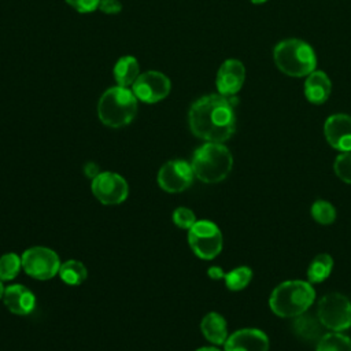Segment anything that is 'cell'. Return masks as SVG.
I'll return each instance as SVG.
<instances>
[{
	"instance_id": "obj_14",
	"label": "cell",
	"mask_w": 351,
	"mask_h": 351,
	"mask_svg": "<svg viewBox=\"0 0 351 351\" xmlns=\"http://www.w3.org/2000/svg\"><path fill=\"white\" fill-rule=\"evenodd\" d=\"M269 339L265 332L254 328L236 330L228 336L225 351H267Z\"/></svg>"
},
{
	"instance_id": "obj_24",
	"label": "cell",
	"mask_w": 351,
	"mask_h": 351,
	"mask_svg": "<svg viewBox=\"0 0 351 351\" xmlns=\"http://www.w3.org/2000/svg\"><path fill=\"white\" fill-rule=\"evenodd\" d=\"M22 269V256L15 252H7L0 256V280H14Z\"/></svg>"
},
{
	"instance_id": "obj_16",
	"label": "cell",
	"mask_w": 351,
	"mask_h": 351,
	"mask_svg": "<svg viewBox=\"0 0 351 351\" xmlns=\"http://www.w3.org/2000/svg\"><path fill=\"white\" fill-rule=\"evenodd\" d=\"M332 90V82L326 73L314 70L306 75L304 96L313 104H322L329 99Z\"/></svg>"
},
{
	"instance_id": "obj_34",
	"label": "cell",
	"mask_w": 351,
	"mask_h": 351,
	"mask_svg": "<svg viewBox=\"0 0 351 351\" xmlns=\"http://www.w3.org/2000/svg\"><path fill=\"white\" fill-rule=\"evenodd\" d=\"M251 3H254V4H262V3H265L266 0H250Z\"/></svg>"
},
{
	"instance_id": "obj_20",
	"label": "cell",
	"mask_w": 351,
	"mask_h": 351,
	"mask_svg": "<svg viewBox=\"0 0 351 351\" xmlns=\"http://www.w3.org/2000/svg\"><path fill=\"white\" fill-rule=\"evenodd\" d=\"M58 276L64 284L74 287V285H81L86 280L88 270L82 262L77 259H69L60 263Z\"/></svg>"
},
{
	"instance_id": "obj_10",
	"label": "cell",
	"mask_w": 351,
	"mask_h": 351,
	"mask_svg": "<svg viewBox=\"0 0 351 351\" xmlns=\"http://www.w3.org/2000/svg\"><path fill=\"white\" fill-rule=\"evenodd\" d=\"M195 174L191 163L182 159L166 162L158 171V185L167 193H180L193 182Z\"/></svg>"
},
{
	"instance_id": "obj_4",
	"label": "cell",
	"mask_w": 351,
	"mask_h": 351,
	"mask_svg": "<svg viewBox=\"0 0 351 351\" xmlns=\"http://www.w3.org/2000/svg\"><path fill=\"white\" fill-rule=\"evenodd\" d=\"M273 59L276 66L289 77H306L317 66L313 47L299 38L280 41L273 49Z\"/></svg>"
},
{
	"instance_id": "obj_32",
	"label": "cell",
	"mask_w": 351,
	"mask_h": 351,
	"mask_svg": "<svg viewBox=\"0 0 351 351\" xmlns=\"http://www.w3.org/2000/svg\"><path fill=\"white\" fill-rule=\"evenodd\" d=\"M196 351H221V350H218L217 347H202V348H197Z\"/></svg>"
},
{
	"instance_id": "obj_21",
	"label": "cell",
	"mask_w": 351,
	"mask_h": 351,
	"mask_svg": "<svg viewBox=\"0 0 351 351\" xmlns=\"http://www.w3.org/2000/svg\"><path fill=\"white\" fill-rule=\"evenodd\" d=\"M332 267H333V259L330 255L328 254L317 255L311 261L307 269V277L310 282H322L324 280H326L332 271Z\"/></svg>"
},
{
	"instance_id": "obj_30",
	"label": "cell",
	"mask_w": 351,
	"mask_h": 351,
	"mask_svg": "<svg viewBox=\"0 0 351 351\" xmlns=\"http://www.w3.org/2000/svg\"><path fill=\"white\" fill-rule=\"evenodd\" d=\"M84 173H85L86 177H89L90 180H93V178L97 177L101 171H100V169H99V166H97L96 163L89 162V163H86V165L84 166Z\"/></svg>"
},
{
	"instance_id": "obj_33",
	"label": "cell",
	"mask_w": 351,
	"mask_h": 351,
	"mask_svg": "<svg viewBox=\"0 0 351 351\" xmlns=\"http://www.w3.org/2000/svg\"><path fill=\"white\" fill-rule=\"evenodd\" d=\"M4 289H5V288H4V285H3V281L0 280V300L3 299V295H4Z\"/></svg>"
},
{
	"instance_id": "obj_29",
	"label": "cell",
	"mask_w": 351,
	"mask_h": 351,
	"mask_svg": "<svg viewBox=\"0 0 351 351\" xmlns=\"http://www.w3.org/2000/svg\"><path fill=\"white\" fill-rule=\"evenodd\" d=\"M99 10L104 14H118L122 10V4L118 0H100Z\"/></svg>"
},
{
	"instance_id": "obj_19",
	"label": "cell",
	"mask_w": 351,
	"mask_h": 351,
	"mask_svg": "<svg viewBox=\"0 0 351 351\" xmlns=\"http://www.w3.org/2000/svg\"><path fill=\"white\" fill-rule=\"evenodd\" d=\"M138 75V62L133 56H122L114 66V78L119 86L133 85Z\"/></svg>"
},
{
	"instance_id": "obj_25",
	"label": "cell",
	"mask_w": 351,
	"mask_h": 351,
	"mask_svg": "<svg viewBox=\"0 0 351 351\" xmlns=\"http://www.w3.org/2000/svg\"><path fill=\"white\" fill-rule=\"evenodd\" d=\"M313 218L321 225H330L336 218L335 207L326 200H317L311 206Z\"/></svg>"
},
{
	"instance_id": "obj_13",
	"label": "cell",
	"mask_w": 351,
	"mask_h": 351,
	"mask_svg": "<svg viewBox=\"0 0 351 351\" xmlns=\"http://www.w3.org/2000/svg\"><path fill=\"white\" fill-rule=\"evenodd\" d=\"M326 141L337 151L351 152V115L333 114L324 125Z\"/></svg>"
},
{
	"instance_id": "obj_11",
	"label": "cell",
	"mask_w": 351,
	"mask_h": 351,
	"mask_svg": "<svg viewBox=\"0 0 351 351\" xmlns=\"http://www.w3.org/2000/svg\"><path fill=\"white\" fill-rule=\"evenodd\" d=\"M170 80L159 71L143 73L132 85L134 96L144 103H158L163 100L170 93Z\"/></svg>"
},
{
	"instance_id": "obj_3",
	"label": "cell",
	"mask_w": 351,
	"mask_h": 351,
	"mask_svg": "<svg viewBox=\"0 0 351 351\" xmlns=\"http://www.w3.org/2000/svg\"><path fill=\"white\" fill-rule=\"evenodd\" d=\"M315 291L307 281L291 280L281 282L276 287L270 295L271 311L284 318L296 317L304 313L314 302Z\"/></svg>"
},
{
	"instance_id": "obj_31",
	"label": "cell",
	"mask_w": 351,
	"mask_h": 351,
	"mask_svg": "<svg viewBox=\"0 0 351 351\" xmlns=\"http://www.w3.org/2000/svg\"><path fill=\"white\" fill-rule=\"evenodd\" d=\"M207 274H208V277L213 278V280H221V278L225 277V273H223V270H222L219 266H211V267L208 269Z\"/></svg>"
},
{
	"instance_id": "obj_23",
	"label": "cell",
	"mask_w": 351,
	"mask_h": 351,
	"mask_svg": "<svg viewBox=\"0 0 351 351\" xmlns=\"http://www.w3.org/2000/svg\"><path fill=\"white\" fill-rule=\"evenodd\" d=\"M252 278V270L247 266H239L225 273V285L230 291H241L245 288Z\"/></svg>"
},
{
	"instance_id": "obj_26",
	"label": "cell",
	"mask_w": 351,
	"mask_h": 351,
	"mask_svg": "<svg viewBox=\"0 0 351 351\" xmlns=\"http://www.w3.org/2000/svg\"><path fill=\"white\" fill-rule=\"evenodd\" d=\"M335 173L341 181L351 184V152H343L336 158Z\"/></svg>"
},
{
	"instance_id": "obj_2",
	"label": "cell",
	"mask_w": 351,
	"mask_h": 351,
	"mask_svg": "<svg viewBox=\"0 0 351 351\" xmlns=\"http://www.w3.org/2000/svg\"><path fill=\"white\" fill-rule=\"evenodd\" d=\"M191 166L197 180L206 184H217L230 173L233 158L222 143H206L193 152Z\"/></svg>"
},
{
	"instance_id": "obj_27",
	"label": "cell",
	"mask_w": 351,
	"mask_h": 351,
	"mask_svg": "<svg viewBox=\"0 0 351 351\" xmlns=\"http://www.w3.org/2000/svg\"><path fill=\"white\" fill-rule=\"evenodd\" d=\"M173 222L176 223L177 228L189 230L192 228V225L196 222V217H195V213L191 208L178 207L173 213Z\"/></svg>"
},
{
	"instance_id": "obj_7",
	"label": "cell",
	"mask_w": 351,
	"mask_h": 351,
	"mask_svg": "<svg viewBox=\"0 0 351 351\" xmlns=\"http://www.w3.org/2000/svg\"><path fill=\"white\" fill-rule=\"evenodd\" d=\"M188 243L197 258L210 261L222 250V233L211 221H196L188 230Z\"/></svg>"
},
{
	"instance_id": "obj_6",
	"label": "cell",
	"mask_w": 351,
	"mask_h": 351,
	"mask_svg": "<svg viewBox=\"0 0 351 351\" xmlns=\"http://www.w3.org/2000/svg\"><path fill=\"white\" fill-rule=\"evenodd\" d=\"M317 315L324 325L333 332L351 328V302L339 292L326 293L318 302Z\"/></svg>"
},
{
	"instance_id": "obj_1",
	"label": "cell",
	"mask_w": 351,
	"mask_h": 351,
	"mask_svg": "<svg viewBox=\"0 0 351 351\" xmlns=\"http://www.w3.org/2000/svg\"><path fill=\"white\" fill-rule=\"evenodd\" d=\"M234 103V97L219 93L197 99L188 112L191 132L207 143L229 140L236 129Z\"/></svg>"
},
{
	"instance_id": "obj_12",
	"label": "cell",
	"mask_w": 351,
	"mask_h": 351,
	"mask_svg": "<svg viewBox=\"0 0 351 351\" xmlns=\"http://www.w3.org/2000/svg\"><path fill=\"white\" fill-rule=\"evenodd\" d=\"M245 80V67L237 59L225 60L218 69L215 85L218 93L226 97H233L241 88Z\"/></svg>"
},
{
	"instance_id": "obj_8",
	"label": "cell",
	"mask_w": 351,
	"mask_h": 351,
	"mask_svg": "<svg viewBox=\"0 0 351 351\" xmlns=\"http://www.w3.org/2000/svg\"><path fill=\"white\" fill-rule=\"evenodd\" d=\"M59 255L48 247H30L22 254V269L36 280L45 281L53 278L59 273Z\"/></svg>"
},
{
	"instance_id": "obj_9",
	"label": "cell",
	"mask_w": 351,
	"mask_h": 351,
	"mask_svg": "<svg viewBox=\"0 0 351 351\" xmlns=\"http://www.w3.org/2000/svg\"><path fill=\"white\" fill-rule=\"evenodd\" d=\"M93 196L106 206L121 204L129 195V185L126 180L112 171H101L90 182Z\"/></svg>"
},
{
	"instance_id": "obj_22",
	"label": "cell",
	"mask_w": 351,
	"mask_h": 351,
	"mask_svg": "<svg viewBox=\"0 0 351 351\" xmlns=\"http://www.w3.org/2000/svg\"><path fill=\"white\" fill-rule=\"evenodd\" d=\"M315 351H351V339L340 332L324 333L317 343Z\"/></svg>"
},
{
	"instance_id": "obj_17",
	"label": "cell",
	"mask_w": 351,
	"mask_h": 351,
	"mask_svg": "<svg viewBox=\"0 0 351 351\" xmlns=\"http://www.w3.org/2000/svg\"><path fill=\"white\" fill-rule=\"evenodd\" d=\"M200 330L203 336L213 344H225L228 339V326L225 318L211 311L206 314L200 322Z\"/></svg>"
},
{
	"instance_id": "obj_28",
	"label": "cell",
	"mask_w": 351,
	"mask_h": 351,
	"mask_svg": "<svg viewBox=\"0 0 351 351\" xmlns=\"http://www.w3.org/2000/svg\"><path fill=\"white\" fill-rule=\"evenodd\" d=\"M69 5H71L75 11L81 12V14H86V12H92L96 8H99L100 0H66Z\"/></svg>"
},
{
	"instance_id": "obj_18",
	"label": "cell",
	"mask_w": 351,
	"mask_h": 351,
	"mask_svg": "<svg viewBox=\"0 0 351 351\" xmlns=\"http://www.w3.org/2000/svg\"><path fill=\"white\" fill-rule=\"evenodd\" d=\"M292 328L295 335L303 340H308V341L319 340L324 336L322 333L324 325L321 324L318 315L314 317L311 314H306V311L295 317L292 322Z\"/></svg>"
},
{
	"instance_id": "obj_15",
	"label": "cell",
	"mask_w": 351,
	"mask_h": 351,
	"mask_svg": "<svg viewBox=\"0 0 351 351\" xmlns=\"http://www.w3.org/2000/svg\"><path fill=\"white\" fill-rule=\"evenodd\" d=\"M3 303L15 315H29L36 307V296L27 287L12 284L4 289Z\"/></svg>"
},
{
	"instance_id": "obj_5",
	"label": "cell",
	"mask_w": 351,
	"mask_h": 351,
	"mask_svg": "<svg viewBox=\"0 0 351 351\" xmlns=\"http://www.w3.org/2000/svg\"><path fill=\"white\" fill-rule=\"evenodd\" d=\"M137 114V97L133 90L125 86H112L107 89L99 103V119L108 128H122L129 125Z\"/></svg>"
}]
</instances>
